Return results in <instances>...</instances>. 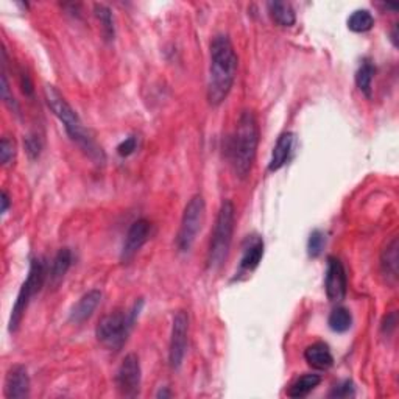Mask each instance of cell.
Returning a JSON list of instances; mask_svg holds the SVG:
<instances>
[{"label":"cell","mask_w":399,"mask_h":399,"mask_svg":"<svg viewBox=\"0 0 399 399\" xmlns=\"http://www.w3.org/2000/svg\"><path fill=\"white\" fill-rule=\"evenodd\" d=\"M44 279H46V266H44L42 259H33L31 261L27 279L24 281L21 291H19L17 293L15 306H13L11 318H10V332H16L19 329V326H21L22 323L25 311H27L31 298H33L35 295L41 291Z\"/></svg>","instance_id":"6"},{"label":"cell","mask_w":399,"mask_h":399,"mask_svg":"<svg viewBox=\"0 0 399 399\" xmlns=\"http://www.w3.org/2000/svg\"><path fill=\"white\" fill-rule=\"evenodd\" d=\"M94 13L95 17L99 19V22L101 25L103 36H105L106 41H113L115 36V27H114V16L113 11L108 8L106 5L103 3H95L94 5Z\"/></svg>","instance_id":"21"},{"label":"cell","mask_w":399,"mask_h":399,"mask_svg":"<svg viewBox=\"0 0 399 399\" xmlns=\"http://www.w3.org/2000/svg\"><path fill=\"white\" fill-rule=\"evenodd\" d=\"M5 398L24 399L30 395V376L24 365L11 366L5 377Z\"/></svg>","instance_id":"12"},{"label":"cell","mask_w":399,"mask_h":399,"mask_svg":"<svg viewBox=\"0 0 399 399\" xmlns=\"http://www.w3.org/2000/svg\"><path fill=\"white\" fill-rule=\"evenodd\" d=\"M138 149V138L136 136H128L127 139L122 140V142L117 145V153L122 158H128L136 152Z\"/></svg>","instance_id":"27"},{"label":"cell","mask_w":399,"mask_h":399,"mask_svg":"<svg viewBox=\"0 0 399 399\" xmlns=\"http://www.w3.org/2000/svg\"><path fill=\"white\" fill-rule=\"evenodd\" d=\"M236 228V208L231 200H225L218 209V214L215 218L214 231H212L211 245L208 251V268L209 270H218L225 266L231 243H233Z\"/></svg>","instance_id":"4"},{"label":"cell","mask_w":399,"mask_h":399,"mask_svg":"<svg viewBox=\"0 0 399 399\" xmlns=\"http://www.w3.org/2000/svg\"><path fill=\"white\" fill-rule=\"evenodd\" d=\"M321 382V376L320 375H302L301 377H298L297 381H295L291 387L287 390V396L288 398H293V399H298V398H304L309 393H311L312 390H315L320 385Z\"/></svg>","instance_id":"19"},{"label":"cell","mask_w":399,"mask_h":399,"mask_svg":"<svg viewBox=\"0 0 399 399\" xmlns=\"http://www.w3.org/2000/svg\"><path fill=\"white\" fill-rule=\"evenodd\" d=\"M140 381H142V371H140L139 357L136 354H128L115 375V385L122 396L136 398L140 390Z\"/></svg>","instance_id":"9"},{"label":"cell","mask_w":399,"mask_h":399,"mask_svg":"<svg viewBox=\"0 0 399 399\" xmlns=\"http://www.w3.org/2000/svg\"><path fill=\"white\" fill-rule=\"evenodd\" d=\"M375 27V17L368 10L354 11L348 19V28L354 33H366Z\"/></svg>","instance_id":"23"},{"label":"cell","mask_w":399,"mask_h":399,"mask_svg":"<svg viewBox=\"0 0 399 399\" xmlns=\"http://www.w3.org/2000/svg\"><path fill=\"white\" fill-rule=\"evenodd\" d=\"M331 398H350L354 396V384L351 381H345L336 385L329 393Z\"/></svg>","instance_id":"29"},{"label":"cell","mask_w":399,"mask_h":399,"mask_svg":"<svg viewBox=\"0 0 399 399\" xmlns=\"http://www.w3.org/2000/svg\"><path fill=\"white\" fill-rule=\"evenodd\" d=\"M267 8L270 13V17L281 25V27H292L297 21V15L291 3L287 2H268Z\"/></svg>","instance_id":"18"},{"label":"cell","mask_w":399,"mask_h":399,"mask_svg":"<svg viewBox=\"0 0 399 399\" xmlns=\"http://www.w3.org/2000/svg\"><path fill=\"white\" fill-rule=\"evenodd\" d=\"M169 396H170V393L167 390H161L158 393V398H169Z\"/></svg>","instance_id":"33"},{"label":"cell","mask_w":399,"mask_h":399,"mask_svg":"<svg viewBox=\"0 0 399 399\" xmlns=\"http://www.w3.org/2000/svg\"><path fill=\"white\" fill-rule=\"evenodd\" d=\"M209 79L208 101L218 106L227 100L233 89L237 74V54L227 35H215L209 47Z\"/></svg>","instance_id":"1"},{"label":"cell","mask_w":399,"mask_h":399,"mask_svg":"<svg viewBox=\"0 0 399 399\" xmlns=\"http://www.w3.org/2000/svg\"><path fill=\"white\" fill-rule=\"evenodd\" d=\"M10 208V197L6 194V190H2V214H5Z\"/></svg>","instance_id":"32"},{"label":"cell","mask_w":399,"mask_h":399,"mask_svg":"<svg viewBox=\"0 0 399 399\" xmlns=\"http://www.w3.org/2000/svg\"><path fill=\"white\" fill-rule=\"evenodd\" d=\"M15 154H16L15 140H11L10 138H2V142H0V163L6 165L13 158H15Z\"/></svg>","instance_id":"26"},{"label":"cell","mask_w":399,"mask_h":399,"mask_svg":"<svg viewBox=\"0 0 399 399\" xmlns=\"http://www.w3.org/2000/svg\"><path fill=\"white\" fill-rule=\"evenodd\" d=\"M327 325H329L331 329L337 334H343L346 331H350V327L352 325L351 312L345 307H336L331 312L329 318H327Z\"/></svg>","instance_id":"24"},{"label":"cell","mask_w":399,"mask_h":399,"mask_svg":"<svg viewBox=\"0 0 399 399\" xmlns=\"http://www.w3.org/2000/svg\"><path fill=\"white\" fill-rule=\"evenodd\" d=\"M376 69L370 61H364L362 66L356 72V85L360 89V92L365 94L366 97L371 99L373 91V79H375Z\"/></svg>","instance_id":"22"},{"label":"cell","mask_w":399,"mask_h":399,"mask_svg":"<svg viewBox=\"0 0 399 399\" xmlns=\"http://www.w3.org/2000/svg\"><path fill=\"white\" fill-rule=\"evenodd\" d=\"M188 334H189V317L184 311H179L173 317L170 345H169V362L172 370H179L188 350Z\"/></svg>","instance_id":"8"},{"label":"cell","mask_w":399,"mask_h":399,"mask_svg":"<svg viewBox=\"0 0 399 399\" xmlns=\"http://www.w3.org/2000/svg\"><path fill=\"white\" fill-rule=\"evenodd\" d=\"M204 212L206 203L204 198L200 194L192 197L188 204H186L177 234V248L181 251V253H188V251H190V248L194 247L197 236L203 227Z\"/></svg>","instance_id":"7"},{"label":"cell","mask_w":399,"mask_h":399,"mask_svg":"<svg viewBox=\"0 0 399 399\" xmlns=\"http://www.w3.org/2000/svg\"><path fill=\"white\" fill-rule=\"evenodd\" d=\"M257 145H259V125L253 111H243L237 120L234 136L231 139L229 154L237 178H248L253 169Z\"/></svg>","instance_id":"3"},{"label":"cell","mask_w":399,"mask_h":399,"mask_svg":"<svg viewBox=\"0 0 399 399\" xmlns=\"http://www.w3.org/2000/svg\"><path fill=\"white\" fill-rule=\"evenodd\" d=\"M304 359L312 368L320 371L331 368L334 364V357L329 346L323 342H317L311 346H307L304 351Z\"/></svg>","instance_id":"16"},{"label":"cell","mask_w":399,"mask_h":399,"mask_svg":"<svg viewBox=\"0 0 399 399\" xmlns=\"http://www.w3.org/2000/svg\"><path fill=\"white\" fill-rule=\"evenodd\" d=\"M140 307H142V301L139 302V306L136 302V306L133 307L130 314L124 311H114L105 315L97 325V329H95V336H97L99 342L109 350H120L127 342V337L131 331L134 321H136Z\"/></svg>","instance_id":"5"},{"label":"cell","mask_w":399,"mask_h":399,"mask_svg":"<svg viewBox=\"0 0 399 399\" xmlns=\"http://www.w3.org/2000/svg\"><path fill=\"white\" fill-rule=\"evenodd\" d=\"M381 270L385 278L390 282L398 279V239L393 237L381 254Z\"/></svg>","instance_id":"17"},{"label":"cell","mask_w":399,"mask_h":399,"mask_svg":"<svg viewBox=\"0 0 399 399\" xmlns=\"http://www.w3.org/2000/svg\"><path fill=\"white\" fill-rule=\"evenodd\" d=\"M326 245V236L325 233H321L320 229H315L309 236L307 241V253L311 257H318L321 253H323Z\"/></svg>","instance_id":"25"},{"label":"cell","mask_w":399,"mask_h":399,"mask_svg":"<svg viewBox=\"0 0 399 399\" xmlns=\"http://www.w3.org/2000/svg\"><path fill=\"white\" fill-rule=\"evenodd\" d=\"M326 297L332 302H339L345 300L346 291H348V278H346V270L343 262L339 257H327V268L325 278Z\"/></svg>","instance_id":"10"},{"label":"cell","mask_w":399,"mask_h":399,"mask_svg":"<svg viewBox=\"0 0 399 399\" xmlns=\"http://www.w3.org/2000/svg\"><path fill=\"white\" fill-rule=\"evenodd\" d=\"M2 100L8 105L11 109L15 108L17 111V103L15 101V97L10 92V85H8V76H6V70H5V64L2 63Z\"/></svg>","instance_id":"28"},{"label":"cell","mask_w":399,"mask_h":399,"mask_svg":"<svg viewBox=\"0 0 399 399\" xmlns=\"http://www.w3.org/2000/svg\"><path fill=\"white\" fill-rule=\"evenodd\" d=\"M150 233H152V225L149 220L139 218V220L134 222L127 233L124 247H122L120 261L124 263L130 262L133 257L139 253V250L145 245L147 241H149Z\"/></svg>","instance_id":"11"},{"label":"cell","mask_w":399,"mask_h":399,"mask_svg":"<svg viewBox=\"0 0 399 399\" xmlns=\"http://www.w3.org/2000/svg\"><path fill=\"white\" fill-rule=\"evenodd\" d=\"M100 301H101L100 291H89L88 293L83 295V297L79 300V302H76V304L72 307V311H70V315H69V320L75 325L85 323L86 320L92 317V314L95 309L99 307Z\"/></svg>","instance_id":"14"},{"label":"cell","mask_w":399,"mask_h":399,"mask_svg":"<svg viewBox=\"0 0 399 399\" xmlns=\"http://www.w3.org/2000/svg\"><path fill=\"white\" fill-rule=\"evenodd\" d=\"M293 140H295V136L291 131L282 133L278 138V140H276V144L273 147L272 158H270V163H268L270 172H276V170H279L281 167H284L288 156H291Z\"/></svg>","instance_id":"15"},{"label":"cell","mask_w":399,"mask_h":399,"mask_svg":"<svg viewBox=\"0 0 399 399\" xmlns=\"http://www.w3.org/2000/svg\"><path fill=\"white\" fill-rule=\"evenodd\" d=\"M44 99H46L50 111L55 114V117L61 122L67 136L85 152L89 158L95 163H103L105 161V153L95 142L75 109L69 105V101L64 99V95L58 91L56 88L47 85L44 88Z\"/></svg>","instance_id":"2"},{"label":"cell","mask_w":399,"mask_h":399,"mask_svg":"<svg viewBox=\"0 0 399 399\" xmlns=\"http://www.w3.org/2000/svg\"><path fill=\"white\" fill-rule=\"evenodd\" d=\"M21 85H22V91L25 92V95H33V83H31L28 74L22 72Z\"/></svg>","instance_id":"31"},{"label":"cell","mask_w":399,"mask_h":399,"mask_svg":"<svg viewBox=\"0 0 399 399\" xmlns=\"http://www.w3.org/2000/svg\"><path fill=\"white\" fill-rule=\"evenodd\" d=\"M263 256V241L259 236H248L243 243L242 259L239 266L241 273H251L259 267Z\"/></svg>","instance_id":"13"},{"label":"cell","mask_w":399,"mask_h":399,"mask_svg":"<svg viewBox=\"0 0 399 399\" xmlns=\"http://www.w3.org/2000/svg\"><path fill=\"white\" fill-rule=\"evenodd\" d=\"M41 140L38 136H28V138H25V150H27L28 153V156L31 159H35L40 156V153H41Z\"/></svg>","instance_id":"30"},{"label":"cell","mask_w":399,"mask_h":399,"mask_svg":"<svg viewBox=\"0 0 399 399\" xmlns=\"http://www.w3.org/2000/svg\"><path fill=\"white\" fill-rule=\"evenodd\" d=\"M70 266H72V251L69 248H61L56 253L54 262H51L50 281L54 282V284H58V282L66 276Z\"/></svg>","instance_id":"20"}]
</instances>
